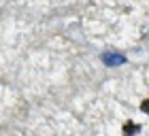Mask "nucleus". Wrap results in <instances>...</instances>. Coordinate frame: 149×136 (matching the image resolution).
<instances>
[{
    "mask_svg": "<svg viewBox=\"0 0 149 136\" xmlns=\"http://www.w3.org/2000/svg\"><path fill=\"white\" fill-rule=\"evenodd\" d=\"M139 132V126L132 124V121H128V124H124V136H134Z\"/></svg>",
    "mask_w": 149,
    "mask_h": 136,
    "instance_id": "nucleus-1",
    "label": "nucleus"
},
{
    "mask_svg": "<svg viewBox=\"0 0 149 136\" xmlns=\"http://www.w3.org/2000/svg\"><path fill=\"white\" fill-rule=\"evenodd\" d=\"M102 60L107 64H121V62H124V58H121V56H104Z\"/></svg>",
    "mask_w": 149,
    "mask_h": 136,
    "instance_id": "nucleus-2",
    "label": "nucleus"
},
{
    "mask_svg": "<svg viewBox=\"0 0 149 136\" xmlns=\"http://www.w3.org/2000/svg\"><path fill=\"white\" fill-rule=\"evenodd\" d=\"M141 108H143L145 113H149V100H143V104H141Z\"/></svg>",
    "mask_w": 149,
    "mask_h": 136,
    "instance_id": "nucleus-3",
    "label": "nucleus"
}]
</instances>
